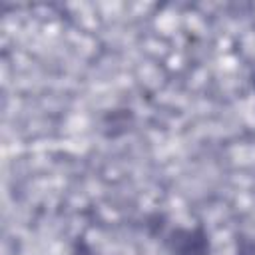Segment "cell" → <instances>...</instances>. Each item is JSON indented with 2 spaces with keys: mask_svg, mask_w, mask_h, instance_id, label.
<instances>
[{
  "mask_svg": "<svg viewBox=\"0 0 255 255\" xmlns=\"http://www.w3.org/2000/svg\"><path fill=\"white\" fill-rule=\"evenodd\" d=\"M173 255H207L209 243L201 227L197 229H173L165 239Z\"/></svg>",
  "mask_w": 255,
  "mask_h": 255,
  "instance_id": "6da1fadb",
  "label": "cell"
},
{
  "mask_svg": "<svg viewBox=\"0 0 255 255\" xmlns=\"http://www.w3.org/2000/svg\"><path fill=\"white\" fill-rule=\"evenodd\" d=\"M237 255H255V239L241 235L237 239Z\"/></svg>",
  "mask_w": 255,
  "mask_h": 255,
  "instance_id": "7a4b0ae2",
  "label": "cell"
}]
</instances>
